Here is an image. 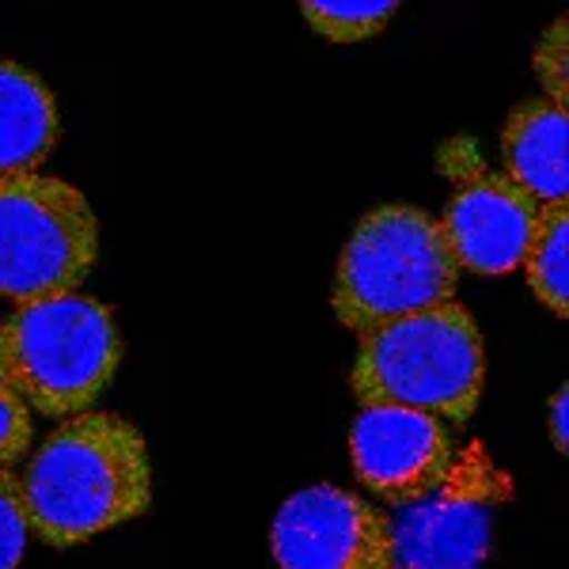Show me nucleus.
<instances>
[{
	"mask_svg": "<svg viewBox=\"0 0 569 569\" xmlns=\"http://www.w3.org/2000/svg\"><path fill=\"white\" fill-rule=\"evenodd\" d=\"M27 525L50 547H80L152 505L141 429L110 410H84L46 433L20 475Z\"/></svg>",
	"mask_w": 569,
	"mask_h": 569,
	"instance_id": "obj_1",
	"label": "nucleus"
},
{
	"mask_svg": "<svg viewBox=\"0 0 569 569\" xmlns=\"http://www.w3.org/2000/svg\"><path fill=\"white\" fill-rule=\"evenodd\" d=\"M122 361L114 311L84 292L16 305L0 319V383L42 418H77Z\"/></svg>",
	"mask_w": 569,
	"mask_h": 569,
	"instance_id": "obj_2",
	"label": "nucleus"
},
{
	"mask_svg": "<svg viewBox=\"0 0 569 569\" xmlns=\"http://www.w3.org/2000/svg\"><path fill=\"white\" fill-rule=\"evenodd\" d=\"M482 380V335L456 300L357 335L350 388L361 407H402L437 421H467L479 407Z\"/></svg>",
	"mask_w": 569,
	"mask_h": 569,
	"instance_id": "obj_3",
	"label": "nucleus"
},
{
	"mask_svg": "<svg viewBox=\"0 0 569 569\" xmlns=\"http://www.w3.org/2000/svg\"><path fill=\"white\" fill-rule=\"evenodd\" d=\"M460 266L437 220L415 206H380L357 220L335 270L330 305L353 335L448 305Z\"/></svg>",
	"mask_w": 569,
	"mask_h": 569,
	"instance_id": "obj_4",
	"label": "nucleus"
},
{
	"mask_svg": "<svg viewBox=\"0 0 569 569\" xmlns=\"http://www.w3.org/2000/svg\"><path fill=\"white\" fill-rule=\"evenodd\" d=\"M99 259V220L72 182H0V297L16 305L72 292Z\"/></svg>",
	"mask_w": 569,
	"mask_h": 569,
	"instance_id": "obj_5",
	"label": "nucleus"
},
{
	"mask_svg": "<svg viewBox=\"0 0 569 569\" xmlns=\"http://www.w3.org/2000/svg\"><path fill=\"white\" fill-rule=\"evenodd\" d=\"M509 493V475L490 452L467 445L433 490L388 517L391 569H482L493 543V512Z\"/></svg>",
	"mask_w": 569,
	"mask_h": 569,
	"instance_id": "obj_6",
	"label": "nucleus"
},
{
	"mask_svg": "<svg viewBox=\"0 0 569 569\" xmlns=\"http://www.w3.org/2000/svg\"><path fill=\"white\" fill-rule=\"evenodd\" d=\"M445 179L452 182V194L445 201L437 228L445 236L456 266L482 278L509 273L525 262V251L536 236L539 209L525 190L498 176L471 137H448L437 152Z\"/></svg>",
	"mask_w": 569,
	"mask_h": 569,
	"instance_id": "obj_7",
	"label": "nucleus"
},
{
	"mask_svg": "<svg viewBox=\"0 0 569 569\" xmlns=\"http://www.w3.org/2000/svg\"><path fill=\"white\" fill-rule=\"evenodd\" d=\"M270 550L281 569H391L388 512L342 486H308L278 509Z\"/></svg>",
	"mask_w": 569,
	"mask_h": 569,
	"instance_id": "obj_8",
	"label": "nucleus"
},
{
	"mask_svg": "<svg viewBox=\"0 0 569 569\" xmlns=\"http://www.w3.org/2000/svg\"><path fill=\"white\" fill-rule=\"evenodd\" d=\"M357 482L388 505H407L445 479L456 452L433 415L402 407H365L350 429Z\"/></svg>",
	"mask_w": 569,
	"mask_h": 569,
	"instance_id": "obj_9",
	"label": "nucleus"
},
{
	"mask_svg": "<svg viewBox=\"0 0 569 569\" xmlns=\"http://www.w3.org/2000/svg\"><path fill=\"white\" fill-rule=\"evenodd\" d=\"M505 179L536 201L566 206L569 198V114L550 99H525L512 107L501 130Z\"/></svg>",
	"mask_w": 569,
	"mask_h": 569,
	"instance_id": "obj_10",
	"label": "nucleus"
},
{
	"mask_svg": "<svg viewBox=\"0 0 569 569\" xmlns=\"http://www.w3.org/2000/svg\"><path fill=\"white\" fill-rule=\"evenodd\" d=\"M58 141V103L39 72L0 61V182L34 176Z\"/></svg>",
	"mask_w": 569,
	"mask_h": 569,
	"instance_id": "obj_11",
	"label": "nucleus"
},
{
	"mask_svg": "<svg viewBox=\"0 0 569 569\" xmlns=\"http://www.w3.org/2000/svg\"><path fill=\"white\" fill-rule=\"evenodd\" d=\"M525 273L539 305H547L558 319L569 316V209L543 206L525 251Z\"/></svg>",
	"mask_w": 569,
	"mask_h": 569,
	"instance_id": "obj_12",
	"label": "nucleus"
},
{
	"mask_svg": "<svg viewBox=\"0 0 569 569\" xmlns=\"http://www.w3.org/2000/svg\"><path fill=\"white\" fill-rule=\"evenodd\" d=\"M311 31H319L330 42H365L380 34L399 4L395 0H380V4H323V0H308L300 4Z\"/></svg>",
	"mask_w": 569,
	"mask_h": 569,
	"instance_id": "obj_13",
	"label": "nucleus"
},
{
	"mask_svg": "<svg viewBox=\"0 0 569 569\" xmlns=\"http://www.w3.org/2000/svg\"><path fill=\"white\" fill-rule=\"evenodd\" d=\"M27 536H31V525H27L20 475L0 471V569H20Z\"/></svg>",
	"mask_w": 569,
	"mask_h": 569,
	"instance_id": "obj_14",
	"label": "nucleus"
},
{
	"mask_svg": "<svg viewBox=\"0 0 569 569\" xmlns=\"http://www.w3.org/2000/svg\"><path fill=\"white\" fill-rule=\"evenodd\" d=\"M566 31L569 23L558 16L555 23L543 31V39L536 42V53H531V69H536L539 84H543L550 103H562L566 107V91H569V77H566V53H569V42H566Z\"/></svg>",
	"mask_w": 569,
	"mask_h": 569,
	"instance_id": "obj_15",
	"label": "nucleus"
},
{
	"mask_svg": "<svg viewBox=\"0 0 569 569\" xmlns=\"http://www.w3.org/2000/svg\"><path fill=\"white\" fill-rule=\"evenodd\" d=\"M31 440H34L31 410L0 383V471H12L31 452Z\"/></svg>",
	"mask_w": 569,
	"mask_h": 569,
	"instance_id": "obj_16",
	"label": "nucleus"
},
{
	"mask_svg": "<svg viewBox=\"0 0 569 569\" xmlns=\"http://www.w3.org/2000/svg\"><path fill=\"white\" fill-rule=\"evenodd\" d=\"M550 440L558 452H569V391L558 388L555 402H550Z\"/></svg>",
	"mask_w": 569,
	"mask_h": 569,
	"instance_id": "obj_17",
	"label": "nucleus"
}]
</instances>
